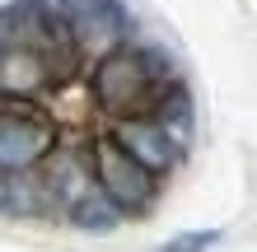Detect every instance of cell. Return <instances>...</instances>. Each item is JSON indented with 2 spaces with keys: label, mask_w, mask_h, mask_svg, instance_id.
<instances>
[{
  "label": "cell",
  "mask_w": 257,
  "mask_h": 252,
  "mask_svg": "<svg viewBox=\"0 0 257 252\" xmlns=\"http://www.w3.org/2000/svg\"><path fill=\"white\" fill-rule=\"evenodd\" d=\"M220 243V229H187V233H173L169 243H159L155 252H210Z\"/></svg>",
  "instance_id": "cell-8"
},
{
  "label": "cell",
  "mask_w": 257,
  "mask_h": 252,
  "mask_svg": "<svg viewBox=\"0 0 257 252\" xmlns=\"http://www.w3.org/2000/svg\"><path fill=\"white\" fill-rule=\"evenodd\" d=\"M94 182L117 210H145L155 201V173L117 145L112 136H103L94 145Z\"/></svg>",
  "instance_id": "cell-2"
},
{
  "label": "cell",
  "mask_w": 257,
  "mask_h": 252,
  "mask_svg": "<svg viewBox=\"0 0 257 252\" xmlns=\"http://www.w3.org/2000/svg\"><path fill=\"white\" fill-rule=\"evenodd\" d=\"M56 14H61L70 47H80V52H112V47H122V38L131 28L122 0H56Z\"/></svg>",
  "instance_id": "cell-3"
},
{
  "label": "cell",
  "mask_w": 257,
  "mask_h": 252,
  "mask_svg": "<svg viewBox=\"0 0 257 252\" xmlns=\"http://www.w3.org/2000/svg\"><path fill=\"white\" fill-rule=\"evenodd\" d=\"M66 210H70V219H75L80 229H112L117 219H122V210H117V205L103 196L98 187H89L75 205H66Z\"/></svg>",
  "instance_id": "cell-7"
},
{
  "label": "cell",
  "mask_w": 257,
  "mask_h": 252,
  "mask_svg": "<svg viewBox=\"0 0 257 252\" xmlns=\"http://www.w3.org/2000/svg\"><path fill=\"white\" fill-rule=\"evenodd\" d=\"M169 94V84H164V66L155 52L145 47H112L103 52V61L94 66V98L103 112L112 117H145L159 108V98Z\"/></svg>",
  "instance_id": "cell-1"
},
{
  "label": "cell",
  "mask_w": 257,
  "mask_h": 252,
  "mask_svg": "<svg viewBox=\"0 0 257 252\" xmlns=\"http://www.w3.org/2000/svg\"><path fill=\"white\" fill-rule=\"evenodd\" d=\"M56 150V126L28 108L0 112V173H33Z\"/></svg>",
  "instance_id": "cell-4"
},
{
  "label": "cell",
  "mask_w": 257,
  "mask_h": 252,
  "mask_svg": "<svg viewBox=\"0 0 257 252\" xmlns=\"http://www.w3.org/2000/svg\"><path fill=\"white\" fill-rule=\"evenodd\" d=\"M112 140L122 145V150L136 159V164H145L150 173L173 168V164H178V154H183L178 136L159 122V117H126V122H117Z\"/></svg>",
  "instance_id": "cell-6"
},
{
  "label": "cell",
  "mask_w": 257,
  "mask_h": 252,
  "mask_svg": "<svg viewBox=\"0 0 257 252\" xmlns=\"http://www.w3.org/2000/svg\"><path fill=\"white\" fill-rule=\"evenodd\" d=\"M61 61H66V52L0 38V94H5V98L42 94V89L61 75Z\"/></svg>",
  "instance_id": "cell-5"
}]
</instances>
